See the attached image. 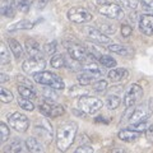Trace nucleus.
<instances>
[{
	"label": "nucleus",
	"instance_id": "412c9836",
	"mask_svg": "<svg viewBox=\"0 0 153 153\" xmlns=\"http://www.w3.org/2000/svg\"><path fill=\"white\" fill-rule=\"evenodd\" d=\"M128 76V70L124 68H112L108 71V78L112 82H120Z\"/></svg>",
	"mask_w": 153,
	"mask_h": 153
},
{
	"label": "nucleus",
	"instance_id": "473e14b6",
	"mask_svg": "<svg viewBox=\"0 0 153 153\" xmlns=\"http://www.w3.org/2000/svg\"><path fill=\"white\" fill-rule=\"evenodd\" d=\"M0 98H1V102H4V103H9V102H12V101H13L14 96H13V93H12L9 89L1 87V88H0Z\"/></svg>",
	"mask_w": 153,
	"mask_h": 153
},
{
	"label": "nucleus",
	"instance_id": "7ed1b4c3",
	"mask_svg": "<svg viewBox=\"0 0 153 153\" xmlns=\"http://www.w3.org/2000/svg\"><path fill=\"white\" fill-rule=\"evenodd\" d=\"M64 46H65V49H66V51H68V54H69V56L71 57V59L79 61V63L85 64L92 59L91 55L88 54L87 49L78 45V44H74V42H65Z\"/></svg>",
	"mask_w": 153,
	"mask_h": 153
},
{
	"label": "nucleus",
	"instance_id": "09e8293b",
	"mask_svg": "<svg viewBox=\"0 0 153 153\" xmlns=\"http://www.w3.org/2000/svg\"><path fill=\"white\" fill-rule=\"evenodd\" d=\"M8 79H9V78H8V76H7L5 74H1V83H5Z\"/></svg>",
	"mask_w": 153,
	"mask_h": 153
},
{
	"label": "nucleus",
	"instance_id": "9b49d317",
	"mask_svg": "<svg viewBox=\"0 0 153 153\" xmlns=\"http://www.w3.org/2000/svg\"><path fill=\"white\" fill-rule=\"evenodd\" d=\"M36 133L37 135L41 138L42 142L45 143H50L52 139V126L49 123L47 119H42V120H38L36 124Z\"/></svg>",
	"mask_w": 153,
	"mask_h": 153
},
{
	"label": "nucleus",
	"instance_id": "ddd939ff",
	"mask_svg": "<svg viewBox=\"0 0 153 153\" xmlns=\"http://www.w3.org/2000/svg\"><path fill=\"white\" fill-rule=\"evenodd\" d=\"M103 75L102 70H84L80 74H78V82L80 85H88L92 82H94L96 79L101 78Z\"/></svg>",
	"mask_w": 153,
	"mask_h": 153
},
{
	"label": "nucleus",
	"instance_id": "c756f323",
	"mask_svg": "<svg viewBox=\"0 0 153 153\" xmlns=\"http://www.w3.org/2000/svg\"><path fill=\"white\" fill-rule=\"evenodd\" d=\"M98 61L101 63V65L105 66V68H115V66H116V60L110 55H102L98 59Z\"/></svg>",
	"mask_w": 153,
	"mask_h": 153
},
{
	"label": "nucleus",
	"instance_id": "1a4fd4ad",
	"mask_svg": "<svg viewBox=\"0 0 153 153\" xmlns=\"http://www.w3.org/2000/svg\"><path fill=\"white\" fill-rule=\"evenodd\" d=\"M143 94V88L139 84H131L130 87L128 88L125 96H124V106L125 107H130L134 106L139 100L142 98Z\"/></svg>",
	"mask_w": 153,
	"mask_h": 153
},
{
	"label": "nucleus",
	"instance_id": "20e7f679",
	"mask_svg": "<svg viewBox=\"0 0 153 153\" xmlns=\"http://www.w3.org/2000/svg\"><path fill=\"white\" fill-rule=\"evenodd\" d=\"M78 106L83 112L93 115V114H96L97 111H100V110L102 108L103 103H102L101 100L97 98V97H92V96H82V97L79 98Z\"/></svg>",
	"mask_w": 153,
	"mask_h": 153
},
{
	"label": "nucleus",
	"instance_id": "a211bd4d",
	"mask_svg": "<svg viewBox=\"0 0 153 153\" xmlns=\"http://www.w3.org/2000/svg\"><path fill=\"white\" fill-rule=\"evenodd\" d=\"M26 148L30 153H45V148L42 146V143L36 139L35 137H30L26 140Z\"/></svg>",
	"mask_w": 153,
	"mask_h": 153
},
{
	"label": "nucleus",
	"instance_id": "49530a36",
	"mask_svg": "<svg viewBox=\"0 0 153 153\" xmlns=\"http://www.w3.org/2000/svg\"><path fill=\"white\" fill-rule=\"evenodd\" d=\"M94 3L97 4V5H105V4H107V0H94Z\"/></svg>",
	"mask_w": 153,
	"mask_h": 153
},
{
	"label": "nucleus",
	"instance_id": "72a5a7b5",
	"mask_svg": "<svg viewBox=\"0 0 153 153\" xmlns=\"http://www.w3.org/2000/svg\"><path fill=\"white\" fill-rule=\"evenodd\" d=\"M9 135H10L9 128L7 126L5 123H1L0 124V140H1V143H7V140L9 139Z\"/></svg>",
	"mask_w": 153,
	"mask_h": 153
},
{
	"label": "nucleus",
	"instance_id": "9d476101",
	"mask_svg": "<svg viewBox=\"0 0 153 153\" xmlns=\"http://www.w3.org/2000/svg\"><path fill=\"white\" fill-rule=\"evenodd\" d=\"M46 68V61L44 60V57L41 59H37V57H31V59L26 60L25 63L22 64V69L25 73L28 74H36L40 73Z\"/></svg>",
	"mask_w": 153,
	"mask_h": 153
},
{
	"label": "nucleus",
	"instance_id": "2f4dec72",
	"mask_svg": "<svg viewBox=\"0 0 153 153\" xmlns=\"http://www.w3.org/2000/svg\"><path fill=\"white\" fill-rule=\"evenodd\" d=\"M16 1V8L22 13H28L31 8V3L28 0H14Z\"/></svg>",
	"mask_w": 153,
	"mask_h": 153
},
{
	"label": "nucleus",
	"instance_id": "39448f33",
	"mask_svg": "<svg viewBox=\"0 0 153 153\" xmlns=\"http://www.w3.org/2000/svg\"><path fill=\"white\" fill-rule=\"evenodd\" d=\"M38 108H40V112L44 116L50 117V119L59 117L65 112V108L61 105L55 103L54 101H50V100H45L44 102H41Z\"/></svg>",
	"mask_w": 153,
	"mask_h": 153
},
{
	"label": "nucleus",
	"instance_id": "c85d7f7f",
	"mask_svg": "<svg viewBox=\"0 0 153 153\" xmlns=\"http://www.w3.org/2000/svg\"><path fill=\"white\" fill-rule=\"evenodd\" d=\"M0 61L3 65H7L10 61V54H9V50L5 44H1L0 46Z\"/></svg>",
	"mask_w": 153,
	"mask_h": 153
},
{
	"label": "nucleus",
	"instance_id": "4be33fe9",
	"mask_svg": "<svg viewBox=\"0 0 153 153\" xmlns=\"http://www.w3.org/2000/svg\"><path fill=\"white\" fill-rule=\"evenodd\" d=\"M14 8H16V1L14 0H1V14L4 17L13 18Z\"/></svg>",
	"mask_w": 153,
	"mask_h": 153
},
{
	"label": "nucleus",
	"instance_id": "ea45409f",
	"mask_svg": "<svg viewBox=\"0 0 153 153\" xmlns=\"http://www.w3.org/2000/svg\"><path fill=\"white\" fill-rule=\"evenodd\" d=\"M74 153H94L93 152V148L89 147V146H80L75 149Z\"/></svg>",
	"mask_w": 153,
	"mask_h": 153
},
{
	"label": "nucleus",
	"instance_id": "aec40b11",
	"mask_svg": "<svg viewBox=\"0 0 153 153\" xmlns=\"http://www.w3.org/2000/svg\"><path fill=\"white\" fill-rule=\"evenodd\" d=\"M8 46H9V50L12 51V54L14 55L16 59H22L23 55H25V51H23V47L22 45L19 44L17 40H14V38H9L8 40Z\"/></svg>",
	"mask_w": 153,
	"mask_h": 153
},
{
	"label": "nucleus",
	"instance_id": "bb28decb",
	"mask_svg": "<svg viewBox=\"0 0 153 153\" xmlns=\"http://www.w3.org/2000/svg\"><path fill=\"white\" fill-rule=\"evenodd\" d=\"M120 103H121V100L119 96H108V97L106 98V101H105V105H106V107L110 108V110H115V108H117L119 106H120Z\"/></svg>",
	"mask_w": 153,
	"mask_h": 153
},
{
	"label": "nucleus",
	"instance_id": "cd10ccee",
	"mask_svg": "<svg viewBox=\"0 0 153 153\" xmlns=\"http://www.w3.org/2000/svg\"><path fill=\"white\" fill-rule=\"evenodd\" d=\"M121 8L130 9V10H135L139 5V0H115Z\"/></svg>",
	"mask_w": 153,
	"mask_h": 153
},
{
	"label": "nucleus",
	"instance_id": "6ab92c4d",
	"mask_svg": "<svg viewBox=\"0 0 153 153\" xmlns=\"http://www.w3.org/2000/svg\"><path fill=\"white\" fill-rule=\"evenodd\" d=\"M4 153H25L23 142L21 139H18V138H14L10 143H8L4 147Z\"/></svg>",
	"mask_w": 153,
	"mask_h": 153
},
{
	"label": "nucleus",
	"instance_id": "e433bc0d",
	"mask_svg": "<svg viewBox=\"0 0 153 153\" xmlns=\"http://www.w3.org/2000/svg\"><path fill=\"white\" fill-rule=\"evenodd\" d=\"M93 89L96 91V92H105V91L107 89V82L105 79H100L97 80V82L93 83Z\"/></svg>",
	"mask_w": 153,
	"mask_h": 153
},
{
	"label": "nucleus",
	"instance_id": "a878e982",
	"mask_svg": "<svg viewBox=\"0 0 153 153\" xmlns=\"http://www.w3.org/2000/svg\"><path fill=\"white\" fill-rule=\"evenodd\" d=\"M50 65L52 66V68H55V69H60V68H63V66L66 65V60H65V57L63 55L55 54L54 56L51 57Z\"/></svg>",
	"mask_w": 153,
	"mask_h": 153
},
{
	"label": "nucleus",
	"instance_id": "2eb2a0df",
	"mask_svg": "<svg viewBox=\"0 0 153 153\" xmlns=\"http://www.w3.org/2000/svg\"><path fill=\"white\" fill-rule=\"evenodd\" d=\"M26 47V52L31 57H37V59H41L42 57V50H41V46L37 41L32 40V38H28L25 44Z\"/></svg>",
	"mask_w": 153,
	"mask_h": 153
},
{
	"label": "nucleus",
	"instance_id": "37998d69",
	"mask_svg": "<svg viewBox=\"0 0 153 153\" xmlns=\"http://www.w3.org/2000/svg\"><path fill=\"white\" fill-rule=\"evenodd\" d=\"M19 82H21L23 85H27V87H31V88H33V85H32V83L30 82L28 79H26V78H23V76H21V75H18V78H17Z\"/></svg>",
	"mask_w": 153,
	"mask_h": 153
},
{
	"label": "nucleus",
	"instance_id": "58836bf2",
	"mask_svg": "<svg viewBox=\"0 0 153 153\" xmlns=\"http://www.w3.org/2000/svg\"><path fill=\"white\" fill-rule=\"evenodd\" d=\"M142 8L146 13H152L153 14V0H140Z\"/></svg>",
	"mask_w": 153,
	"mask_h": 153
},
{
	"label": "nucleus",
	"instance_id": "4468645a",
	"mask_svg": "<svg viewBox=\"0 0 153 153\" xmlns=\"http://www.w3.org/2000/svg\"><path fill=\"white\" fill-rule=\"evenodd\" d=\"M139 30L146 36L153 35V14H143L139 18Z\"/></svg>",
	"mask_w": 153,
	"mask_h": 153
},
{
	"label": "nucleus",
	"instance_id": "7c9ffc66",
	"mask_svg": "<svg viewBox=\"0 0 153 153\" xmlns=\"http://www.w3.org/2000/svg\"><path fill=\"white\" fill-rule=\"evenodd\" d=\"M18 105H19V106H21L23 110H26V111H33V108H35V103H33L32 100H30V98L19 97Z\"/></svg>",
	"mask_w": 153,
	"mask_h": 153
},
{
	"label": "nucleus",
	"instance_id": "79ce46f5",
	"mask_svg": "<svg viewBox=\"0 0 153 153\" xmlns=\"http://www.w3.org/2000/svg\"><path fill=\"white\" fill-rule=\"evenodd\" d=\"M146 139L149 143H153V125H149V128L146 130Z\"/></svg>",
	"mask_w": 153,
	"mask_h": 153
},
{
	"label": "nucleus",
	"instance_id": "a18cd8bd",
	"mask_svg": "<svg viewBox=\"0 0 153 153\" xmlns=\"http://www.w3.org/2000/svg\"><path fill=\"white\" fill-rule=\"evenodd\" d=\"M112 153H126V151L123 149V148H114Z\"/></svg>",
	"mask_w": 153,
	"mask_h": 153
},
{
	"label": "nucleus",
	"instance_id": "f3484780",
	"mask_svg": "<svg viewBox=\"0 0 153 153\" xmlns=\"http://www.w3.org/2000/svg\"><path fill=\"white\" fill-rule=\"evenodd\" d=\"M117 137H119V139H121V140L126 142V143H133V142L139 139L140 133L133 130V129H130V128H128V129H123V130L119 131Z\"/></svg>",
	"mask_w": 153,
	"mask_h": 153
},
{
	"label": "nucleus",
	"instance_id": "0eeeda50",
	"mask_svg": "<svg viewBox=\"0 0 153 153\" xmlns=\"http://www.w3.org/2000/svg\"><path fill=\"white\" fill-rule=\"evenodd\" d=\"M83 33L91 41L96 42V44H100V45H110L111 44V40H110V37L106 35V33H103L101 30H98V28H96V27H91V26L84 27Z\"/></svg>",
	"mask_w": 153,
	"mask_h": 153
},
{
	"label": "nucleus",
	"instance_id": "de8ad7c7",
	"mask_svg": "<svg viewBox=\"0 0 153 153\" xmlns=\"http://www.w3.org/2000/svg\"><path fill=\"white\" fill-rule=\"evenodd\" d=\"M98 121H103L105 124H107V123H108V120H106L105 117H97V119H96V123H98Z\"/></svg>",
	"mask_w": 153,
	"mask_h": 153
},
{
	"label": "nucleus",
	"instance_id": "f03ea898",
	"mask_svg": "<svg viewBox=\"0 0 153 153\" xmlns=\"http://www.w3.org/2000/svg\"><path fill=\"white\" fill-rule=\"evenodd\" d=\"M33 79H35V82H37L38 84L46 85V87H52L57 91L64 89V87H65L64 80L61 79L59 75L51 73V71L42 70L40 73H36V74H33Z\"/></svg>",
	"mask_w": 153,
	"mask_h": 153
},
{
	"label": "nucleus",
	"instance_id": "8fccbe9b",
	"mask_svg": "<svg viewBox=\"0 0 153 153\" xmlns=\"http://www.w3.org/2000/svg\"><path fill=\"white\" fill-rule=\"evenodd\" d=\"M73 114L79 115V116H84V114H79V111H76V110H73Z\"/></svg>",
	"mask_w": 153,
	"mask_h": 153
},
{
	"label": "nucleus",
	"instance_id": "b1692460",
	"mask_svg": "<svg viewBox=\"0 0 153 153\" xmlns=\"http://www.w3.org/2000/svg\"><path fill=\"white\" fill-rule=\"evenodd\" d=\"M18 93L21 97L23 98H30L33 100L36 97V92L35 89L31 88V87H27V85H23V84H19L18 85Z\"/></svg>",
	"mask_w": 153,
	"mask_h": 153
},
{
	"label": "nucleus",
	"instance_id": "dca6fc26",
	"mask_svg": "<svg viewBox=\"0 0 153 153\" xmlns=\"http://www.w3.org/2000/svg\"><path fill=\"white\" fill-rule=\"evenodd\" d=\"M148 117H149V112H148L147 107H144L142 105V106L135 107V110H134V112L131 115V117L129 119L128 123H130V124H138V123H142V121H144V120H148Z\"/></svg>",
	"mask_w": 153,
	"mask_h": 153
},
{
	"label": "nucleus",
	"instance_id": "5701e85b",
	"mask_svg": "<svg viewBox=\"0 0 153 153\" xmlns=\"http://www.w3.org/2000/svg\"><path fill=\"white\" fill-rule=\"evenodd\" d=\"M35 26V23L31 21H27V19H23V21H19L17 23H13L8 27V31H21V30H31Z\"/></svg>",
	"mask_w": 153,
	"mask_h": 153
},
{
	"label": "nucleus",
	"instance_id": "f257e3e1",
	"mask_svg": "<svg viewBox=\"0 0 153 153\" xmlns=\"http://www.w3.org/2000/svg\"><path fill=\"white\" fill-rule=\"evenodd\" d=\"M78 125L74 121H66L57 128L56 131V147L60 152H66L75 139Z\"/></svg>",
	"mask_w": 153,
	"mask_h": 153
},
{
	"label": "nucleus",
	"instance_id": "6e6552de",
	"mask_svg": "<svg viewBox=\"0 0 153 153\" xmlns=\"http://www.w3.org/2000/svg\"><path fill=\"white\" fill-rule=\"evenodd\" d=\"M68 19L70 22L76 23V25H82L92 21V14H91L85 8L82 7H75L71 8L68 12Z\"/></svg>",
	"mask_w": 153,
	"mask_h": 153
},
{
	"label": "nucleus",
	"instance_id": "c9c22d12",
	"mask_svg": "<svg viewBox=\"0 0 153 153\" xmlns=\"http://www.w3.org/2000/svg\"><path fill=\"white\" fill-rule=\"evenodd\" d=\"M55 88H52V87H47V88H44V91H42V93H44L45 96V98L46 100H50V101H55V100L57 98V94L55 93Z\"/></svg>",
	"mask_w": 153,
	"mask_h": 153
},
{
	"label": "nucleus",
	"instance_id": "393cba45",
	"mask_svg": "<svg viewBox=\"0 0 153 153\" xmlns=\"http://www.w3.org/2000/svg\"><path fill=\"white\" fill-rule=\"evenodd\" d=\"M108 51L114 52V54H117V55H121V56H126L129 55V52H130V50L128 49V47L123 46V45H116V44H110L107 46Z\"/></svg>",
	"mask_w": 153,
	"mask_h": 153
},
{
	"label": "nucleus",
	"instance_id": "c03bdc74",
	"mask_svg": "<svg viewBox=\"0 0 153 153\" xmlns=\"http://www.w3.org/2000/svg\"><path fill=\"white\" fill-rule=\"evenodd\" d=\"M148 108H149L151 112H153V97H151L149 101H148Z\"/></svg>",
	"mask_w": 153,
	"mask_h": 153
},
{
	"label": "nucleus",
	"instance_id": "4c0bfd02",
	"mask_svg": "<svg viewBox=\"0 0 153 153\" xmlns=\"http://www.w3.org/2000/svg\"><path fill=\"white\" fill-rule=\"evenodd\" d=\"M45 50V54L47 55H54L56 52V42L55 41H51V42H47L44 47Z\"/></svg>",
	"mask_w": 153,
	"mask_h": 153
},
{
	"label": "nucleus",
	"instance_id": "a19ab883",
	"mask_svg": "<svg viewBox=\"0 0 153 153\" xmlns=\"http://www.w3.org/2000/svg\"><path fill=\"white\" fill-rule=\"evenodd\" d=\"M133 33V28L129 26V25H123L121 27V35L123 37H129Z\"/></svg>",
	"mask_w": 153,
	"mask_h": 153
},
{
	"label": "nucleus",
	"instance_id": "f8f14e48",
	"mask_svg": "<svg viewBox=\"0 0 153 153\" xmlns=\"http://www.w3.org/2000/svg\"><path fill=\"white\" fill-rule=\"evenodd\" d=\"M100 14L107 17L110 19H121L124 17V10L123 8L119 5V4H105V5H101L98 9Z\"/></svg>",
	"mask_w": 153,
	"mask_h": 153
},
{
	"label": "nucleus",
	"instance_id": "f704fd0d",
	"mask_svg": "<svg viewBox=\"0 0 153 153\" xmlns=\"http://www.w3.org/2000/svg\"><path fill=\"white\" fill-rule=\"evenodd\" d=\"M129 128L135 131H139V133H146V130L149 128V124H148V120H144V121L138 123V124H130Z\"/></svg>",
	"mask_w": 153,
	"mask_h": 153
},
{
	"label": "nucleus",
	"instance_id": "423d86ee",
	"mask_svg": "<svg viewBox=\"0 0 153 153\" xmlns=\"http://www.w3.org/2000/svg\"><path fill=\"white\" fill-rule=\"evenodd\" d=\"M8 123L14 130H17L19 133H25L30 128V120L27 119L26 115H23L21 112H13L12 115H9Z\"/></svg>",
	"mask_w": 153,
	"mask_h": 153
}]
</instances>
